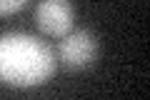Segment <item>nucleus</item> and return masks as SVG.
<instances>
[{
	"mask_svg": "<svg viewBox=\"0 0 150 100\" xmlns=\"http://www.w3.org/2000/svg\"><path fill=\"white\" fill-rule=\"evenodd\" d=\"M55 55L43 40L23 33L0 35V83L10 88H35L53 78Z\"/></svg>",
	"mask_w": 150,
	"mask_h": 100,
	"instance_id": "f257e3e1",
	"label": "nucleus"
},
{
	"mask_svg": "<svg viewBox=\"0 0 150 100\" xmlns=\"http://www.w3.org/2000/svg\"><path fill=\"white\" fill-rule=\"evenodd\" d=\"M58 55L65 68L85 70L98 58V40L90 30H70L68 35L60 38Z\"/></svg>",
	"mask_w": 150,
	"mask_h": 100,
	"instance_id": "f03ea898",
	"label": "nucleus"
},
{
	"mask_svg": "<svg viewBox=\"0 0 150 100\" xmlns=\"http://www.w3.org/2000/svg\"><path fill=\"white\" fill-rule=\"evenodd\" d=\"M75 10L70 0H40V5L35 8V23L40 33L50 38H63L73 30Z\"/></svg>",
	"mask_w": 150,
	"mask_h": 100,
	"instance_id": "7ed1b4c3",
	"label": "nucleus"
},
{
	"mask_svg": "<svg viewBox=\"0 0 150 100\" xmlns=\"http://www.w3.org/2000/svg\"><path fill=\"white\" fill-rule=\"evenodd\" d=\"M28 0H0V15H13L20 8H25Z\"/></svg>",
	"mask_w": 150,
	"mask_h": 100,
	"instance_id": "20e7f679",
	"label": "nucleus"
}]
</instances>
